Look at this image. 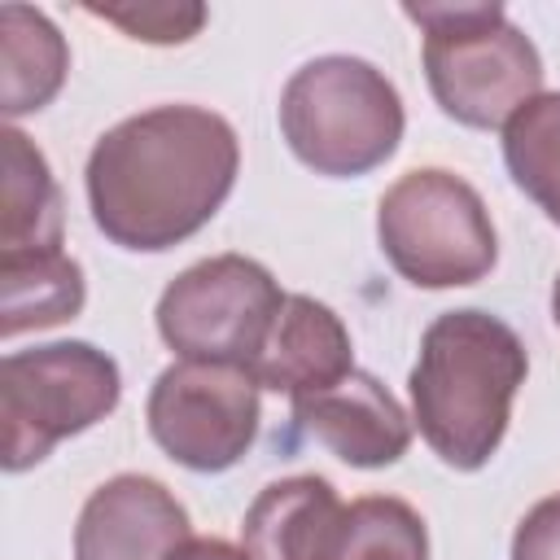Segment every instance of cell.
Wrapping results in <instances>:
<instances>
[{"instance_id": "16", "label": "cell", "mask_w": 560, "mask_h": 560, "mask_svg": "<svg viewBox=\"0 0 560 560\" xmlns=\"http://www.w3.org/2000/svg\"><path fill=\"white\" fill-rule=\"evenodd\" d=\"M512 184L560 228V92H538L503 127Z\"/></svg>"}, {"instance_id": "17", "label": "cell", "mask_w": 560, "mask_h": 560, "mask_svg": "<svg viewBox=\"0 0 560 560\" xmlns=\"http://www.w3.org/2000/svg\"><path fill=\"white\" fill-rule=\"evenodd\" d=\"M332 560H429L424 516L394 494H363L346 508Z\"/></svg>"}, {"instance_id": "4", "label": "cell", "mask_w": 560, "mask_h": 560, "mask_svg": "<svg viewBox=\"0 0 560 560\" xmlns=\"http://www.w3.org/2000/svg\"><path fill=\"white\" fill-rule=\"evenodd\" d=\"M407 114L398 88L363 57L328 52L298 66L280 92V131L302 166L354 179L394 158Z\"/></svg>"}, {"instance_id": "19", "label": "cell", "mask_w": 560, "mask_h": 560, "mask_svg": "<svg viewBox=\"0 0 560 560\" xmlns=\"http://www.w3.org/2000/svg\"><path fill=\"white\" fill-rule=\"evenodd\" d=\"M512 560H560V494L538 499L516 521Z\"/></svg>"}, {"instance_id": "3", "label": "cell", "mask_w": 560, "mask_h": 560, "mask_svg": "<svg viewBox=\"0 0 560 560\" xmlns=\"http://www.w3.org/2000/svg\"><path fill=\"white\" fill-rule=\"evenodd\" d=\"M424 31V79L446 118L490 131L508 127L542 88V57L503 4H402Z\"/></svg>"}, {"instance_id": "20", "label": "cell", "mask_w": 560, "mask_h": 560, "mask_svg": "<svg viewBox=\"0 0 560 560\" xmlns=\"http://www.w3.org/2000/svg\"><path fill=\"white\" fill-rule=\"evenodd\" d=\"M171 560H249L245 547H232L223 538H188Z\"/></svg>"}, {"instance_id": "15", "label": "cell", "mask_w": 560, "mask_h": 560, "mask_svg": "<svg viewBox=\"0 0 560 560\" xmlns=\"http://www.w3.org/2000/svg\"><path fill=\"white\" fill-rule=\"evenodd\" d=\"M83 267L66 249L0 254V337L66 324L83 311Z\"/></svg>"}, {"instance_id": "11", "label": "cell", "mask_w": 560, "mask_h": 560, "mask_svg": "<svg viewBox=\"0 0 560 560\" xmlns=\"http://www.w3.org/2000/svg\"><path fill=\"white\" fill-rule=\"evenodd\" d=\"M350 372H354V350L341 315L315 302L311 293H284V306L271 319V332L249 363L258 389L289 394L293 402L337 385Z\"/></svg>"}, {"instance_id": "10", "label": "cell", "mask_w": 560, "mask_h": 560, "mask_svg": "<svg viewBox=\"0 0 560 560\" xmlns=\"http://www.w3.org/2000/svg\"><path fill=\"white\" fill-rule=\"evenodd\" d=\"M293 424L350 468H389L411 446V420L372 372H350L319 394L293 398Z\"/></svg>"}, {"instance_id": "21", "label": "cell", "mask_w": 560, "mask_h": 560, "mask_svg": "<svg viewBox=\"0 0 560 560\" xmlns=\"http://www.w3.org/2000/svg\"><path fill=\"white\" fill-rule=\"evenodd\" d=\"M551 319H556V328H560V276H556V284H551Z\"/></svg>"}, {"instance_id": "5", "label": "cell", "mask_w": 560, "mask_h": 560, "mask_svg": "<svg viewBox=\"0 0 560 560\" xmlns=\"http://www.w3.org/2000/svg\"><path fill=\"white\" fill-rule=\"evenodd\" d=\"M376 241L416 289H455L490 276L499 236L481 192L438 166L398 175L376 206Z\"/></svg>"}, {"instance_id": "2", "label": "cell", "mask_w": 560, "mask_h": 560, "mask_svg": "<svg viewBox=\"0 0 560 560\" xmlns=\"http://www.w3.org/2000/svg\"><path fill=\"white\" fill-rule=\"evenodd\" d=\"M525 372V346L499 315L477 306L438 315L420 337L407 381L411 420L429 451L455 472L486 468L508 433Z\"/></svg>"}, {"instance_id": "12", "label": "cell", "mask_w": 560, "mask_h": 560, "mask_svg": "<svg viewBox=\"0 0 560 560\" xmlns=\"http://www.w3.org/2000/svg\"><path fill=\"white\" fill-rule=\"evenodd\" d=\"M346 503L332 481L302 472L258 490L241 521V547L249 560H332Z\"/></svg>"}, {"instance_id": "18", "label": "cell", "mask_w": 560, "mask_h": 560, "mask_svg": "<svg viewBox=\"0 0 560 560\" xmlns=\"http://www.w3.org/2000/svg\"><path fill=\"white\" fill-rule=\"evenodd\" d=\"M88 13L144 44H188L206 26L201 4H88Z\"/></svg>"}, {"instance_id": "9", "label": "cell", "mask_w": 560, "mask_h": 560, "mask_svg": "<svg viewBox=\"0 0 560 560\" xmlns=\"http://www.w3.org/2000/svg\"><path fill=\"white\" fill-rule=\"evenodd\" d=\"M188 538V512L158 477L118 472L88 494L74 560H171Z\"/></svg>"}, {"instance_id": "7", "label": "cell", "mask_w": 560, "mask_h": 560, "mask_svg": "<svg viewBox=\"0 0 560 560\" xmlns=\"http://www.w3.org/2000/svg\"><path fill=\"white\" fill-rule=\"evenodd\" d=\"M280 306L284 293L262 262L245 254H214L162 289L158 332L179 359L249 368Z\"/></svg>"}, {"instance_id": "6", "label": "cell", "mask_w": 560, "mask_h": 560, "mask_svg": "<svg viewBox=\"0 0 560 560\" xmlns=\"http://www.w3.org/2000/svg\"><path fill=\"white\" fill-rule=\"evenodd\" d=\"M122 398L118 363L92 341H52L13 350L0 363V459L4 472H26L61 438L105 420Z\"/></svg>"}, {"instance_id": "13", "label": "cell", "mask_w": 560, "mask_h": 560, "mask_svg": "<svg viewBox=\"0 0 560 560\" xmlns=\"http://www.w3.org/2000/svg\"><path fill=\"white\" fill-rule=\"evenodd\" d=\"M0 254L61 249V188L26 131H0Z\"/></svg>"}, {"instance_id": "1", "label": "cell", "mask_w": 560, "mask_h": 560, "mask_svg": "<svg viewBox=\"0 0 560 560\" xmlns=\"http://www.w3.org/2000/svg\"><path fill=\"white\" fill-rule=\"evenodd\" d=\"M241 144L223 114L153 105L114 122L88 153V210L118 249L162 254L197 236L228 201Z\"/></svg>"}, {"instance_id": "14", "label": "cell", "mask_w": 560, "mask_h": 560, "mask_svg": "<svg viewBox=\"0 0 560 560\" xmlns=\"http://www.w3.org/2000/svg\"><path fill=\"white\" fill-rule=\"evenodd\" d=\"M0 105L9 118L44 109L70 70V48L61 31L31 4L0 9Z\"/></svg>"}, {"instance_id": "8", "label": "cell", "mask_w": 560, "mask_h": 560, "mask_svg": "<svg viewBox=\"0 0 560 560\" xmlns=\"http://www.w3.org/2000/svg\"><path fill=\"white\" fill-rule=\"evenodd\" d=\"M149 438L192 472L232 468L258 438V381L249 368L179 359L158 372L144 402Z\"/></svg>"}]
</instances>
